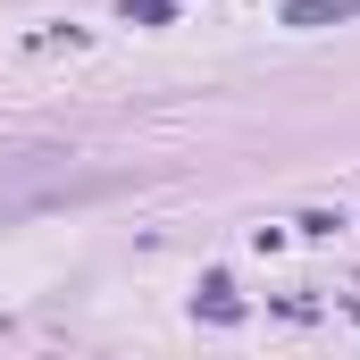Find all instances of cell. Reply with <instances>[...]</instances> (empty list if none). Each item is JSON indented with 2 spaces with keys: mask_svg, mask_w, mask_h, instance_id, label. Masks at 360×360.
I'll use <instances>...</instances> for the list:
<instances>
[{
  "mask_svg": "<svg viewBox=\"0 0 360 360\" xmlns=\"http://www.w3.org/2000/svg\"><path fill=\"white\" fill-rule=\"evenodd\" d=\"M109 193H126V176H51L34 193H0V226L51 218V210H76V201H109Z\"/></svg>",
  "mask_w": 360,
  "mask_h": 360,
  "instance_id": "cell-1",
  "label": "cell"
},
{
  "mask_svg": "<svg viewBox=\"0 0 360 360\" xmlns=\"http://www.w3.org/2000/svg\"><path fill=\"white\" fill-rule=\"evenodd\" d=\"M360 17V0H285V25H344Z\"/></svg>",
  "mask_w": 360,
  "mask_h": 360,
  "instance_id": "cell-2",
  "label": "cell"
}]
</instances>
